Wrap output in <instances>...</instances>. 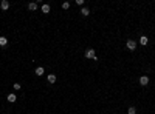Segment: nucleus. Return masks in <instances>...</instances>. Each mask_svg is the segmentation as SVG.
<instances>
[{"label":"nucleus","mask_w":155,"mask_h":114,"mask_svg":"<svg viewBox=\"0 0 155 114\" xmlns=\"http://www.w3.org/2000/svg\"><path fill=\"white\" fill-rule=\"evenodd\" d=\"M0 8H2L3 11H6L8 8H9V2H8V0H3V2L0 3Z\"/></svg>","instance_id":"obj_8"},{"label":"nucleus","mask_w":155,"mask_h":114,"mask_svg":"<svg viewBox=\"0 0 155 114\" xmlns=\"http://www.w3.org/2000/svg\"><path fill=\"white\" fill-rule=\"evenodd\" d=\"M140 85L141 86H147L149 85V77L147 76H141L140 77Z\"/></svg>","instance_id":"obj_3"},{"label":"nucleus","mask_w":155,"mask_h":114,"mask_svg":"<svg viewBox=\"0 0 155 114\" xmlns=\"http://www.w3.org/2000/svg\"><path fill=\"white\" fill-rule=\"evenodd\" d=\"M84 56H85L87 59H91V60H93V59H95V56H96V54H95V49H93V48L85 49V54H84Z\"/></svg>","instance_id":"obj_2"},{"label":"nucleus","mask_w":155,"mask_h":114,"mask_svg":"<svg viewBox=\"0 0 155 114\" xmlns=\"http://www.w3.org/2000/svg\"><path fill=\"white\" fill-rule=\"evenodd\" d=\"M50 9H51V6H50L48 3H45V5H42V8H40V11L44 12V14H48V12H50Z\"/></svg>","instance_id":"obj_4"},{"label":"nucleus","mask_w":155,"mask_h":114,"mask_svg":"<svg viewBox=\"0 0 155 114\" xmlns=\"http://www.w3.org/2000/svg\"><path fill=\"white\" fill-rule=\"evenodd\" d=\"M147 43H149V39H147V37H146V36H141V37H140V45L146 46Z\"/></svg>","instance_id":"obj_6"},{"label":"nucleus","mask_w":155,"mask_h":114,"mask_svg":"<svg viewBox=\"0 0 155 114\" xmlns=\"http://www.w3.org/2000/svg\"><path fill=\"white\" fill-rule=\"evenodd\" d=\"M28 9H30V11H36V9H37V2L28 3Z\"/></svg>","instance_id":"obj_9"},{"label":"nucleus","mask_w":155,"mask_h":114,"mask_svg":"<svg viewBox=\"0 0 155 114\" xmlns=\"http://www.w3.org/2000/svg\"><path fill=\"white\" fill-rule=\"evenodd\" d=\"M76 5H79V6H82V5H84V0H76Z\"/></svg>","instance_id":"obj_16"},{"label":"nucleus","mask_w":155,"mask_h":114,"mask_svg":"<svg viewBox=\"0 0 155 114\" xmlns=\"http://www.w3.org/2000/svg\"><path fill=\"white\" fill-rule=\"evenodd\" d=\"M61 6H62V9H68V8H70V3H68V2H64Z\"/></svg>","instance_id":"obj_14"},{"label":"nucleus","mask_w":155,"mask_h":114,"mask_svg":"<svg viewBox=\"0 0 155 114\" xmlns=\"http://www.w3.org/2000/svg\"><path fill=\"white\" fill-rule=\"evenodd\" d=\"M126 48H127L129 49V51H135V49H137V42L135 40H127V42H126Z\"/></svg>","instance_id":"obj_1"},{"label":"nucleus","mask_w":155,"mask_h":114,"mask_svg":"<svg viewBox=\"0 0 155 114\" xmlns=\"http://www.w3.org/2000/svg\"><path fill=\"white\" fill-rule=\"evenodd\" d=\"M47 80L51 83V85H53V83H56V74H48L47 76Z\"/></svg>","instance_id":"obj_5"},{"label":"nucleus","mask_w":155,"mask_h":114,"mask_svg":"<svg viewBox=\"0 0 155 114\" xmlns=\"http://www.w3.org/2000/svg\"><path fill=\"white\" fill-rule=\"evenodd\" d=\"M81 14L84 15V17H87V15H90V9H89L87 6H84L82 9H81Z\"/></svg>","instance_id":"obj_11"},{"label":"nucleus","mask_w":155,"mask_h":114,"mask_svg":"<svg viewBox=\"0 0 155 114\" xmlns=\"http://www.w3.org/2000/svg\"><path fill=\"white\" fill-rule=\"evenodd\" d=\"M44 73H45V69L42 68V66H37L36 71H34V74H36V76H39V77H40V76H44Z\"/></svg>","instance_id":"obj_7"},{"label":"nucleus","mask_w":155,"mask_h":114,"mask_svg":"<svg viewBox=\"0 0 155 114\" xmlns=\"http://www.w3.org/2000/svg\"><path fill=\"white\" fill-rule=\"evenodd\" d=\"M8 45V39L6 37H0V46H6Z\"/></svg>","instance_id":"obj_12"},{"label":"nucleus","mask_w":155,"mask_h":114,"mask_svg":"<svg viewBox=\"0 0 155 114\" xmlns=\"http://www.w3.org/2000/svg\"><path fill=\"white\" fill-rule=\"evenodd\" d=\"M6 99H8V102H9V103H14L16 100H17V97H16V94H8Z\"/></svg>","instance_id":"obj_10"},{"label":"nucleus","mask_w":155,"mask_h":114,"mask_svg":"<svg viewBox=\"0 0 155 114\" xmlns=\"http://www.w3.org/2000/svg\"><path fill=\"white\" fill-rule=\"evenodd\" d=\"M12 88H14L16 91H19V90H20V88H22V86H20V83H14V85H12Z\"/></svg>","instance_id":"obj_15"},{"label":"nucleus","mask_w":155,"mask_h":114,"mask_svg":"<svg viewBox=\"0 0 155 114\" xmlns=\"http://www.w3.org/2000/svg\"><path fill=\"white\" fill-rule=\"evenodd\" d=\"M127 114H137V108L135 106H129L127 108Z\"/></svg>","instance_id":"obj_13"}]
</instances>
